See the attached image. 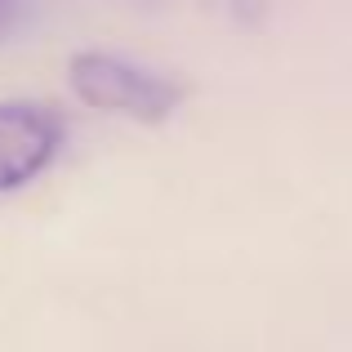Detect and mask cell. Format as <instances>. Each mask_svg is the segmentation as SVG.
Segmentation results:
<instances>
[{
  "label": "cell",
  "mask_w": 352,
  "mask_h": 352,
  "mask_svg": "<svg viewBox=\"0 0 352 352\" xmlns=\"http://www.w3.org/2000/svg\"><path fill=\"white\" fill-rule=\"evenodd\" d=\"M18 18H23V0H0V41L18 27Z\"/></svg>",
  "instance_id": "3957f363"
},
{
  "label": "cell",
  "mask_w": 352,
  "mask_h": 352,
  "mask_svg": "<svg viewBox=\"0 0 352 352\" xmlns=\"http://www.w3.org/2000/svg\"><path fill=\"white\" fill-rule=\"evenodd\" d=\"M63 147V116L45 103H0V192H18L50 170Z\"/></svg>",
  "instance_id": "7a4b0ae2"
},
{
  "label": "cell",
  "mask_w": 352,
  "mask_h": 352,
  "mask_svg": "<svg viewBox=\"0 0 352 352\" xmlns=\"http://www.w3.org/2000/svg\"><path fill=\"white\" fill-rule=\"evenodd\" d=\"M67 76H72V89H76L80 103L98 107V112L143 120V125L170 120L179 112V103L188 98L183 80L152 72V67H138V63L116 58V54H98V50L76 54Z\"/></svg>",
  "instance_id": "6da1fadb"
}]
</instances>
